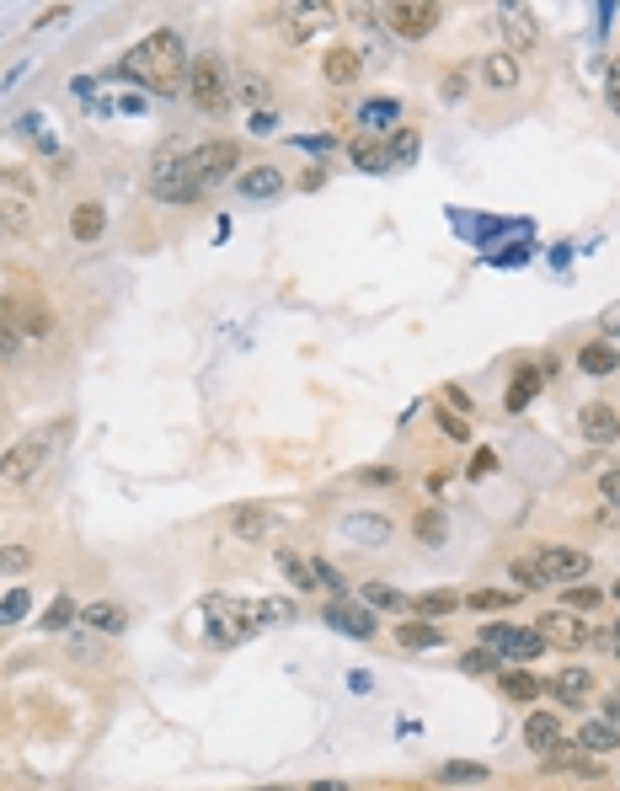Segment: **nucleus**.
<instances>
[{"label":"nucleus","mask_w":620,"mask_h":791,"mask_svg":"<svg viewBox=\"0 0 620 791\" xmlns=\"http://www.w3.org/2000/svg\"><path fill=\"white\" fill-rule=\"evenodd\" d=\"M359 482H364V487H391L396 471H380V465H369V471H359Z\"/></svg>","instance_id":"3c124183"},{"label":"nucleus","mask_w":620,"mask_h":791,"mask_svg":"<svg viewBox=\"0 0 620 791\" xmlns=\"http://www.w3.org/2000/svg\"><path fill=\"white\" fill-rule=\"evenodd\" d=\"M359 70H364L359 49H332L327 59H321V75H327V86H353V81H359Z\"/></svg>","instance_id":"6ab92c4d"},{"label":"nucleus","mask_w":620,"mask_h":791,"mask_svg":"<svg viewBox=\"0 0 620 791\" xmlns=\"http://www.w3.org/2000/svg\"><path fill=\"white\" fill-rule=\"evenodd\" d=\"M252 604H257L262 626H284V620H294V604L289 599H252Z\"/></svg>","instance_id":"58836bf2"},{"label":"nucleus","mask_w":620,"mask_h":791,"mask_svg":"<svg viewBox=\"0 0 620 791\" xmlns=\"http://www.w3.org/2000/svg\"><path fill=\"white\" fill-rule=\"evenodd\" d=\"M359 604H369V610H407V594L391 583H364L359 588Z\"/></svg>","instance_id":"2f4dec72"},{"label":"nucleus","mask_w":620,"mask_h":791,"mask_svg":"<svg viewBox=\"0 0 620 791\" xmlns=\"http://www.w3.org/2000/svg\"><path fill=\"white\" fill-rule=\"evenodd\" d=\"M546 765H551V770H583V775H599V765L578 749V743H556V749L546 754Z\"/></svg>","instance_id":"c85d7f7f"},{"label":"nucleus","mask_w":620,"mask_h":791,"mask_svg":"<svg viewBox=\"0 0 620 791\" xmlns=\"http://www.w3.org/2000/svg\"><path fill=\"white\" fill-rule=\"evenodd\" d=\"M498 663H503L498 653H487V647H471V653L460 658V669H465V674H498Z\"/></svg>","instance_id":"a19ab883"},{"label":"nucleus","mask_w":620,"mask_h":791,"mask_svg":"<svg viewBox=\"0 0 620 791\" xmlns=\"http://www.w3.org/2000/svg\"><path fill=\"white\" fill-rule=\"evenodd\" d=\"M284 17H289V38H294V43H305V38H316V33H327V27H332V17H337V11L327 6V0H310V6H289V11H284Z\"/></svg>","instance_id":"ddd939ff"},{"label":"nucleus","mask_w":620,"mask_h":791,"mask_svg":"<svg viewBox=\"0 0 620 791\" xmlns=\"http://www.w3.org/2000/svg\"><path fill=\"white\" fill-rule=\"evenodd\" d=\"M482 647L487 653H498L508 663H530L546 653V637H540L535 626H508V620H492V626H482Z\"/></svg>","instance_id":"423d86ee"},{"label":"nucleus","mask_w":620,"mask_h":791,"mask_svg":"<svg viewBox=\"0 0 620 791\" xmlns=\"http://www.w3.org/2000/svg\"><path fill=\"white\" fill-rule=\"evenodd\" d=\"M54 455V428H43V433H27V439H17L0 455V482H11V487H27L33 476L49 465Z\"/></svg>","instance_id":"39448f33"},{"label":"nucleus","mask_w":620,"mask_h":791,"mask_svg":"<svg viewBox=\"0 0 620 791\" xmlns=\"http://www.w3.org/2000/svg\"><path fill=\"white\" fill-rule=\"evenodd\" d=\"M599 327H604V337H620V305L604 310V316H599Z\"/></svg>","instance_id":"5fc2aeb1"},{"label":"nucleus","mask_w":620,"mask_h":791,"mask_svg":"<svg viewBox=\"0 0 620 791\" xmlns=\"http://www.w3.org/2000/svg\"><path fill=\"white\" fill-rule=\"evenodd\" d=\"M27 225H33V214L22 204H11V198H0V230H6V236H27Z\"/></svg>","instance_id":"e433bc0d"},{"label":"nucleus","mask_w":620,"mask_h":791,"mask_svg":"<svg viewBox=\"0 0 620 791\" xmlns=\"http://www.w3.org/2000/svg\"><path fill=\"white\" fill-rule=\"evenodd\" d=\"M391 535H396V530H391V519H385V514H348V519H343V540H348V546L380 551Z\"/></svg>","instance_id":"9b49d317"},{"label":"nucleus","mask_w":620,"mask_h":791,"mask_svg":"<svg viewBox=\"0 0 620 791\" xmlns=\"http://www.w3.org/2000/svg\"><path fill=\"white\" fill-rule=\"evenodd\" d=\"M578 428H583L588 444H615L620 439V412L610 407V401H588V407L578 412Z\"/></svg>","instance_id":"f8f14e48"},{"label":"nucleus","mask_w":620,"mask_h":791,"mask_svg":"<svg viewBox=\"0 0 620 791\" xmlns=\"http://www.w3.org/2000/svg\"><path fill=\"white\" fill-rule=\"evenodd\" d=\"M610 594H615V599H620V578H615V588H610Z\"/></svg>","instance_id":"bf43d9fd"},{"label":"nucleus","mask_w":620,"mask_h":791,"mask_svg":"<svg viewBox=\"0 0 620 791\" xmlns=\"http://www.w3.org/2000/svg\"><path fill=\"white\" fill-rule=\"evenodd\" d=\"M546 690H551L562 706H583V701H588V690H594V674L572 663V669H556V674H551V685H546Z\"/></svg>","instance_id":"dca6fc26"},{"label":"nucleus","mask_w":620,"mask_h":791,"mask_svg":"<svg viewBox=\"0 0 620 791\" xmlns=\"http://www.w3.org/2000/svg\"><path fill=\"white\" fill-rule=\"evenodd\" d=\"M439 428L449 433V439H465V423H460L455 412H439Z\"/></svg>","instance_id":"864d4df0"},{"label":"nucleus","mask_w":620,"mask_h":791,"mask_svg":"<svg viewBox=\"0 0 620 791\" xmlns=\"http://www.w3.org/2000/svg\"><path fill=\"white\" fill-rule=\"evenodd\" d=\"M204 610L214 615V642H246V637H257L262 631V620H257V604L252 599H209Z\"/></svg>","instance_id":"0eeeda50"},{"label":"nucleus","mask_w":620,"mask_h":791,"mask_svg":"<svg viewBox=\"0 0 620 791\" xmlns=\"http://www.w3.org/2000/svg\"><path fill=\"white\" fill-rule=\"evenodd\" d=\"M540 637L556 642V647H583L588 642V620H578L572 610H551V615H540Z\"/></svg>","instance_id":"4468645a"},{"label":"nucleus","mask_w":620,"mask_h":791,"mask_svg":"<svg viewBox=\"0 0 620 791\" xmlns=\"http://www.w3.org/2000/svg\"><path fill=\"white\" fill-rule=\"evenodd\" d=\"M188 97L198 113H225L230 107V65L214 54H198L188 65Z\"/></svg>","instance_id":"20e7f679"},{"label":"nucleus","mask_w":620,"mask_h":791,"mask_svg":"<svg viewBox=\"0 0 620 791\" xmlns=\"http://www.w3.org/2000/svg\"><path fill=\"white\" fill-rule=\"evenodd\" d=\"M599 492H604V508H610V514H620V471H604V476H599Z\"/></svg>","instance_id":"09e8293b"},{"label":"nucleus","mask_w":620,"mask_h":791,"mask_svg":"<svg viewBox=\"0 0 620 791\" xmlns=\"http://www.w3.org/2000/svg\"><path fill=\"white\" fill-rule=\"evenodd\" d=\"M353 161L369 166V172H385V166H391V161L380 155V145H353Z\"/></svg>","instance_id":"8fccbe9b"},{"label":"nucleus","mask_w":620,"mask_h":791,"mask_svg":"<svg viewBox=\"0 0 620 791\" xmlns=\"http://www.w3.org/2000/svg\"><path fill=\"white\" fill-rule=\"evenodd\" d=\"M535 391H540V369H519L514 385H508V412H524L535 401Z\"/></svg>","instance_id":"72a5a7b5"},{"label":"nucleus","mask_w":620,"mask_h":791,"mask_svg":"<svg viewBox=\"0 0 620 791\" xmlns=\"http://www.w3.org/2000/svg\"><path fill=\"white\" fill-rule=\"evenodd\" d=\"M268 97H273V86L262 81L257 70L230 65V102H241V107H268Z\"/></svg>","instance_id":"2eb2a0df"},{"label":"nucleus","mask_w":620,"mask_h":791,"mask_svg":"<svg viewBox=\"0 0 620 791\" xmlns=\"http://www.w3.org/2000/svg\"><path fill=\"white\" fill-rule=\"evenodd\" d=\"M524 743H530L535 754H551L556 743H562V717H556V711H530V717H524Z\"/></svg>","instance_id":"f3484780"},{"label":"nucleus","mask_w":620,"mask_h":791,"mask_svg":"<svg viewBox=\"0 0 620 791\" xmlns=\"http://www.w3.org/2000/svg\"><path fill=\"white\" fill-rule=\"evenodd\" d=\"M380 17H385L380 27L385 33H396V38H428L433 27L444 22V11L433 6V0H396V6H385Z\"/></svg>","instance_id":"1a4fd4ad"},{"label":"nucleus","mask_w":620,"mask_h":791,"mask_svg":"<svg viewBox=\"0 0 620 791\" xmlns=\"http://www.w3.org/2000/svg\"><path fill=\"white\" fill-rule=\"evenodd\" d=\"M75 615H81V610H75V604H70L65 594H59V599L49 604V610H43L38 626H43V631H65V626H75Z\"/></svg>","instance_id":"c9c22d12"},{"label":"nucleus","mask_w":620,"mask_h":791,"mask_svg":"<svg viewBox=\"0 0 620 791\" xmlns=\"http://www.w3.org/2000/svg\"><path fill=\"white\" fill-rule=\"evenodd\" d=\"M487 471H498V455H487V449H482V455H471V476H476V482H482Z\"/></svg>","instance_id":"603ef678"},{"label":"nucleus","mask_w":620,"mask_h":791,"mask_svg":"<svg viewBox=\"0 0 620 791\" xmlns=\"http://www.w3.org/2000/svg\"><path fill=\"white\" fill-rule=\"evenodd\" d=\"M588 572V556L583 551H572V546H540L535 556H524V562L508 567V578H514V588H546V583H578Z\"/></svg>","instance_id":"f03ea898"},{"label":"nucleus","mask_w":620,"mask_h":791,"mask_svg":"<svg viewBox=\"0 0 620 791\" xmlns=\"http://www.w3.org/2000/svg\"><path fill=\"white\" fill-rule=\"evenodd\" d=\"M27 567H33V551H27V546H0V578L27 572Z\"/></svg>","instance_id":"37998d69"},{"label":"nucleus","mask_w":620,"mask_h":791,"mask_svg":"<svg viewBox=\"0 0 620 791\" xmlns=\"http://www.w3.org/2000/svg\"><path fill=\"white\" fill-rule=\"evenodd\" d=\"M599 604H604L599 588H588V583H572V588H567V610H572V615H578V610H599Z\"/></svg>","instance_id":"79ce46f5"},{"label":"nucleus","mask_w":620,"mask_h":791,"mask_svg":"<svg viewBox=\"0 0 620 791\" xmlns=\"http://www.w3.org/2000/svg\"><path fill=\"white\" fill-rule=\"evenodd\" d=\"M604 102H610V113L620 118V54L604 65Z\"/></svg>","instance_id":"de8ad7c7"},{"label":"nucleus","mask_w":620,"mask_h":791,"mask_svg":"<svg viewBox=\"0 0 620 791\" xmlns=\"http://www.w3.org/2000/svg\"><path fill=\"white\" fill-rule=\"evenodd\" d=\"M503 33L514 49H535L540 43V22H535V11L530 6H503Z\"/></svg>","instance_id":"a211bd4d"},{"label":"nucleus","mask_w":620,"mask_h":791,"mask_svg":"<svg viewBox=\"0 0 620 791\" xmlns=\"http://www.w3.org/2000/svg\"><path fill=\"white\" fill-rule=\"evenodd\" d=\"M465 604H471V610H508V604H514V594H503V588H476Z\"/></svg>","instance_id":"49530a36"},{"label":"nucleus","mask_w":620,"mask_h":791,"mask_svg":"<svg viewBox=\"0 0 620 791\" xmlns=\"http://www.w3.org/2000/svg\"><path fill=\"white\" fill-rule=\"evenodd\" d=\"M278 188H284V177H278L273 166H252V172H241V193L246 198H273Z\"/></svg>","instance_id":"7c9ffc66"},{"label":"nucleus","mask_w":620,"mask_h":791,"mask_svg":"<svg viewBox=\"0 0 620 791\" xmlns=\"http://www.w3.org/2000/svg\"><path fill=\"white\" fill-rule=\"evenodd\" d=\"M444 97H449V102H460V97H465V75H460V70L444 81Z\"/></svg>","instance_id":"6e6d98bb"},{"label":"nucleus","mask_w":620,"mask_h":791,"mask_svg":"<svg viewBox=\"0 0 620 791\" xmlns=\"http://www.w3.org/2000/svg\"><path fill=\"white\" fill-rule=\"evenodd\" d=\"M396 642L423 653V647H439L444 642V631H439V620H407V626H396Z\"/></svg>","instance_id":"b1692460"},{"label":"nucleus","mask_w":620,"mask_h":791,"mask_svg":"<svg viewBox=\"0 0 620 791\" xmlns=\"http://www.w3.org/2000/svg\"><path fill=\"white\" fill-rule=\"evenodd\" d=\"M498 685H503L508 701H519V706H530L535 695H540V679H535L530 669H503V674H498Z\"/></svg>","instance_id":"a878e982"},{"label":"nucleus","mask_w":620,"mask_h":791,"mask_svg":"<svg viewBox=\"0 0 620 791\" xmlns=\"http://www.w3.org/2000/svg\"><path fill=\"white\" fill-rule=\"evenodd\" d=\"M17 353V327H0V359H11Z\"/></svg>","instance_id":"4d7b16f0"},{"label":"nucleus","mask_w":620,"mask_h":791,"mask_svg":"<svg viewBox=\"0 0 620 791\" xmlns=\"http://www.w3.org/2000/svg\"><path fill=\"white\" fill-rule=\"evenodd\" d=\"M81 620L91 631H102V637H118V631L129 626V610H123V604H86Z\"/></svg>","instance_id":"412c9836"},{"label":"nucleus","mask_w":620,"mask_h":791,"mask_svg":"<svg viewBox=\"0 0 620 791\" xmlns=\"http://www.w3.org/2000/svg\"><path fill=\"white\" fill-rule=\"evenodd\" d=\"M102 230H107V209H102V204H75V214H70V236H75V241L91 246Z\"/></svg>","instance_id":"4be33fe9"},{"label":"nucleus","mask_w":620,"mask_h":791,"mask_svg":"<svg viewBox=\"0 0 620 791\" xmlns=\"http://www.w3.org/2000/svg\"><path fill=\"white\" fill-rule=\"evenodd\" d=\"M310 791H348V786H343V781H316Z\"/></svg>","instance_id":"13d9d810"},{"label":"nucleus","mask_w":620,"mask_h":791,"mask_svg":"<svg viewBox=\"0 0 620 791\" xmlns=\"http://www.w3.org/2000/svg\"><path fill=\"white\" fill-rule=\"evenodd\" d=\"M310 578H316V588H332V594H343V572H337L332 562H321V556H310Z\"/></svg>","instance_id":"c03bdc74"},{"label":"nucleus","mask_w":620,"mask_h":791,"mask_svg":"<svg viewBox=\"0 0 620 791\" xmlns=\"http://www.w3.org/2000/svg\"><path fill=\"white\" fill-rule=\"evenodd\" d=\"M482 75H487L498 91H508V86H519V59L508 54V49H503V54H487V59H482Z\"/></svg>","instance_id":"bb28decb"},{"label":"nucleus","mask_w":620,"mask_h":791,"mask_svg":"<svg viewBox=\"0 0 620 791\" xmlns=\"http://www.w3.org/2000/svg\"><path fill=\"white\" fill-rule=\"evenodd\" d=\"M460 604V594H449V588H433V594H417L412 599V610L423 615V620H439V615H449Z\"/></svg>","instance_id":"f704fd0d"},{"label":"nucleus","mask_w":620,"mask_h":791,"mask_svg":"<svg viewBox=\"0 0 620 791\" xmlns=\"http://www.w3.org/2000/svg\"><path fill=\"white\" fill-rule=\"evenodd\" d=\"M578 749L583 754H610V749H620V722H583V733H578Z\"/></svg>","instance_id":"aec40b11"},{"label":"nucleus","mask_w":620,"mask_h":791,"mask_svg":"<svg viewBox=\"0 0 620 791\" xmlns=\"http://www.w3.org/2000/svg\"><path fill=\"white\" fill-rule=\"evenodd\" d=\"M22 615H27V588H11V594L0 599V626H17Z\"/></svg>","instance_id":"a18cd8bd"},{"label":"nucleus","mask_w":620,"mask_h":791,"mask_svg":"<svg viewBox=\"0 0 620 791\" xmlns=\"http://www.w3.org/2000/svg\"><path fill=\"white\" fill-rule=\"evenodd\" d=\"M150 198H161V204H198L204 198L182 145H161V155L150 161Z\"/></svg>","instance_id":"7ed1b4c3"},{"label":"nucleus","mask_w":620,"mask_h":791,"mask_svg":"<svg viewBox=\"0 0 620 791\" xmlns=\"http://www.w3.org/2000/svg\"><path fill=\"white\" fill-rule=\"evenodd\" d=\"M327 626L332 631H348V637H359V642H369L375 637V610L369 604H353V599H337V604H327Z\"/></svg>","instance_id":"9d476101"},{"label":"nucleus","mask_w":620,"mask_h":791,"mask_svg":"<svg viewBox=\"0 0 620 791\" xmlns=\"http://www.w3.org/2000/svg\"><path fill=\"white\" fill-rule=\"evenodd\" d=\"M359 123H364V129H391V134H396L401 102H396V97H369V102L359 107Z\"/></svg>","instance_id":"5701e85b"},{"label":"nucleus","mask_w":620,"mask_h":791,"mask_svg":"<svg viewBox=\"0 0 620 791\" xmlns=\"http://www.w3.org/2000/svg\"><path fill=\"white\" fill-rule=\"evenodd\" d=\"M268 508H236V514H230V535H241V540H262L268 535Z\"/></svg>","instance_id":"cd10ccee"},{"label":"nucleus","mask_w":620,"mask_h":791,"mask_svg":"<svg viewBox=\"0 0 620 791\" xmlns=\"http://www.w3.org/2000/svg\"><path fill=\"white\" fill-rule=\"evenodd\" d=\"M610 653H615V658H620V642H610Z\"/></svg>","instance_id":"052dcab7"},{"label":"nucleus","mask_w":620,"mask_h":791,"mask_svg":"<svg viewBox=\"0 0 620 791\" xmlns=\"http://www.w3.org/2000/svg\"><path fill=\"white\" fill-rule=\"evenodd\" d=\"M412 535L423 540V546H444V540H449V519L439 514V508H423V514L412 519Z\"/></svg>","instance_id":"c756f323"},{"label":"nucleus","mask_w":620,"mask_h":791,"mask_svg":"<svg viewBox=\"0 0 620 791\" xmlns=\"http://www.w3.org/2000/svg\"><path fill=\"white\" fill-rule=\"evenodd\" d=\"M188 49H182V33L177 27H155L150 38H139L129 54H123V75L150 91H161V97H177V91H188Z\"/></svg>","instance_id":"f257e3e1"},{"label":"nucleus","mask_w":620,"mask_h":791,"mask_svg":"<svg viewBox=\"0 0 620 791\" xmlns=\"http://www.w3.org/2000/svg\"><path fill=\"white\" fill-rule=\"evenodd\" d=\"M578 369H583V375H615V369H620L615 343H588V348L578 353Z\"/></svg>","instance_id":"393cba45"},{"label":"nucleus","mask_w":620,"mask_h":791,"mask_svg":"<svg viewBox=\"0 0 620 791\" xmlns=\"http://www.w3.org/2000/svg\"><path fill=\"white\" fill-rule=\"evenodd\" d=\"M412 155H417V134H412V129L391 134V145H385V161H391V166H407Z\"/></svg>","instance_id":"ea45409f"},{"label":"nucleus","mask_w":620,"mask_h":791,"mask_svg":"<svg viewBox=\"0 0 620 791\" xmlns=\"http://www.w3.org/2000/svg\"><path fill=\"white\" fill-rule=\"evenodd\" d=\"M278 567H284V578H289L294 588H316V578H310V562H305V556L278 551Z\"/></svg>","instance_id":"4c0bfd02"},{"label":"nucleus","mask_w":620,"mask_h":791,"mask_svg":"<svg viewBox=\"0 0 620 791\" xmlns=\"http://www.w3.org/2000/svg\"><path fill=\"white\" fill-rule=\"evenodd\" d=\"M439 781H444V786H482V781H487V765H471V759H449V765H439Z\"/></svg>","instance_id":"473e14b6"},{"label":"nucleus","mask_w":620,"mask_h":791,"mask_svg":"<svg viewBox=\"0 0 620 791\" xmlns=\"http://www.w3.org/2000/svg\"><path fill=\"white\" fill-rule=\"evenodd\" d=\"M236 161H241V145H236V139H204V145L188 150V166H193L198 188H214V182H225L230 172H236Z\"/></svg>","instance_id":"6e6552de"}]
</instances>
